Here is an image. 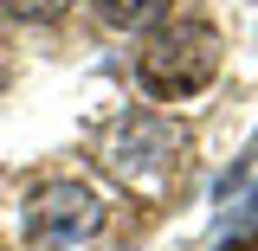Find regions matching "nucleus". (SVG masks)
<instances>
[{
	"label": "nucleus",
	"mask_w": 258,
	"mask_h": 251,
	"mask_svg": "<svg viewBox=\"0 0 258 251\" xmlns=\"http://www.w3.org/2000/svg\"><path fill=\"white\" fill-rule=\"evenodd\" d=\"M71 0H0V20H13V26H45V20H58Z\"/></svg>",
	"instance_id": "nucleus-5"
},
{
	"label": "nucleus",
	"mask_w": 258,
	"mask_h": 251,
	"mask_svg": "<svg viewBox=\"0 0 258 251\" xmlns=\"http://www.w3.org/2000/svg\"><path fill=\"white\" fill-rule=\"evenodd\" d=\"M258 225V187L245 193V200H239V213H232V232H252Z\"/></svg>",
	"instance_id": "nucleus-6"
},
{
	"label": "nucleus",
	"mask_w": 258,
	"mask_h": 251,
	"mask_svg": "<svg viewBox=\"0 0 258 251\" xmlns=\"http://www.w3.org/2000/svg\"><path fill=\"white\" fill-rule=\"evenodd\" d=\"M91 13L110 32H136V26H149V20H161L168 0H91Z\"/></svg>",
	"instance_id": "nucleus-4"
},
{
	"label": "nucleus",
	"mask_w": 258,
	"mask_h": 251,
	"mask_svg": "<svg viewBox=\"0 0 258 251\" xmlns=\"http://www.w3.org/2000/svg\"><path fill=\"white\" fill-rule=\"evenodd\" d=\"M97 225H103V206L84 181H45V187L26 200L20 213V232H26V251H64L84 245Z\"/></svg>",
	"instance_id": "nucleus-2"
},
{
	"label": "nucleus",
	"mask_w": 258,
	"mask_h": 251,
	"mask_svg": "<svg viewBox=\"0 0 258 251\" xmlns=\"http://www.w3.org/2000/svg\"><path fill=\"white\" fill-rule=\"evenodd\" d=\"M220 58H226V39L207 20H174V26L149 32V45L136 52V84L161 103H187L220 77Z\"/></svg>",
	"instance_id": "nucleus-1"
},
{
	"label": "nucleus",
	"mask_w": 258,
	"mask_h": 251,
	"mask_svg": "<svg viewBox=\"0 0 258 251\" xmlns=\"http://www.w3.org/2000/svg\"><path fill=\"white\" fill-rule=\"evenodd\" d=\"M181 129L161 123V116H129L123 129H116V148H110V161H116V174L123 181H161L174 161H181Z\"/></svg>",
	"instance_id": "nucleus-3"
}]
</instances>
